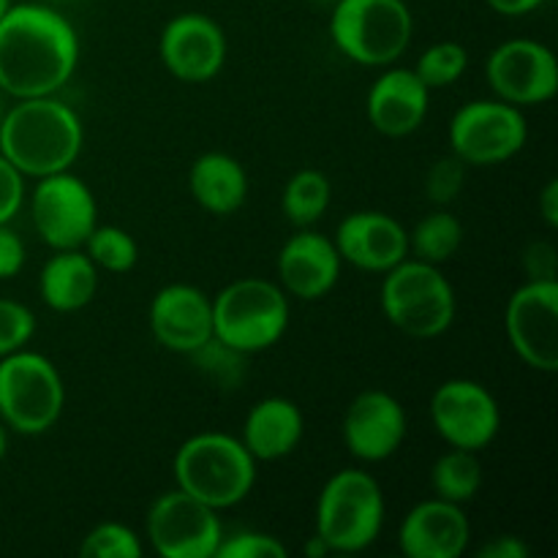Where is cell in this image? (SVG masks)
I'll use <instances>...</instances> for the list:
<instances>
[{
  "label": "cell",
  "mask_w": 558,
  "mask_h": 558,
  "mask_svg": "<svg viewBox=\"0 0 558 558\" xmlns=\"http://www.w3.org/2000/svg\"><path fill=\"white\" fill-rule=\"evenodd\" d=\"M305 434V417L292 398H262L245 414L240 441L254 456L256 463H270L289 458L300 447Z\"/></svg>",
  "instance_id": "cell-22"
},
{
  "label": "cell",
  "mask_w": 558,
  "mask_h": 558,
  "mask_svg": "<svg viewBox=\"0 0 558 558\" xmlns=\"http://www.w3.org/2000/svg\"><path fill=\"white\" fill-rule=\"evenodd\" d=\"M227 33L216 20L199 11L172 16L158 38V58L163 69L189 85L216 80L227 63Z\"/></svg>",
  "instance_id": "cell-15"
},
{
  "label": "cell",
  "mask_w": 558,
  "mask_h": 558,
  "mask_svg": "<svg viewBox=\"0 0 558 558\" xmlns=\"http://www.w3.org/2000/svg\"><path fill=\"white\" fill-rule=\"evenodd\" d=\"M145 534L161 558H216L223 523L210 505L174 488L150 505Z\"/></svg>",
  "instance_id": "cell-10"
},
{
  "label": "cell",
  "mask_w": 558,
  "mask_h": 558,
  "mask_svg": "<svg viewBox=\"0 0 558 558\" xmlns=\"http://www.w3.org/2000/svg\"><path fill=\"white\" fill-rule=\"evenodd\" d=\"M341 256L332 238L311 232V227L298 229L283 243L278 254V287L303 303H314L330 294L341 278Z\"/></svg>",
  "instance_id": "cell-19"
},
{
  "label": "cell",
  "mask_w": 558,
  "mask_h": 558,
  "mask_svg": "<svg viewBox=\"0 0 558 558\" xmlns=\"http://www.w3.org/2000/svg\"><path fill=\"white\" fill-rule=\"evenodd\" d=\"M485 3L501 16H523V14H532L534 9H539L545 0H485Z\"/></svg>",
  "instance_id": "cell-40"
},
{
  "label": "cell",
  "mask_w": 558,
  "mask_h": 558,
  "mask_svg": "<svg viewBox=\"0 0 558 558\" xmlns=\"http://www.w3.org/2000/svg\"><path fill=\"white\" fill-rule=\"evenodd\" d=\"M529 545L515 534H499L477 550V558H529Z\"/></svg>",
  "instance_id": "cell-38"
},
{
  "label": "cell",
  "mask_w": 558,
  "mask_h": 558,
  "mask_svg": "<svg viewBox=\"0 0 558 558\" xmlns=\"http://www.w3.org/2000/svg\"><path fill=\"white\" fill-rule=\"evenodd\" d=\"M82 558H140L142 539L131 526L107 521L93 526L80 543Z\"/></svg>",
  "instance_id": "cell-30"
},
{
  "label": "cell",
  "mask_w": 558,
  "mask_h": 558,
  "mask_svg": "<svg viewBox=\"0 0 558 558\" xmlns=\"http://www.w3.org/2000/svg\"><path fill=\"white\" fill-rule=\"evenodd\" d=\"M150 332L174 354H194L213 338V298L194 283H167L153 294Z\"/></svg>",
  "instance_id": "cell-17"
},
{
  "label": "cell",
  "mask_w": 558,
  "mask_h": 558,
  "mask_svg": "<svg viewBox=\"0 0 558 558\" xmlns=\"http://www.w3.org/2000/svg\"><path fill=\"white\" fill-rule=\"evenodd\" d=\"M82 251L90 256L98 270L114 272V276L134 270L136 262H140L136 240L123 227H114V223H96V229L87 234Z\"/></svg>",
  "instance_id": "cell-28"
},
{
  "label": "cell",
  "mask_w": 558,
  "mask_h": 558,
  "mask_svg": "<svg viewBox=\"0 0 558 558\" xmlns=\"http://www.w3.org/2000/svg\"><path fill=\"white\" fill-rule=\"evenodd\" d=\"M428 412L436 434L458 450H485L501 430V407L483 381H441L430 396Z\"/></svg>",
  "instance_id": "cell-12"
},
{
  "label": "cell",
  "mask_w": 558,
  "mask_h": 558,
  "mask_svg": "<svg viewBox=\"0 0 558 558\" xmlns=\"http://www.w3.org/2000/svg\"><path fill=\"white\" fill-rule=\"evenodd\" d=\"M305 556H308V558H322V556H330V550H327V545L322 543V539L314 534V537L308 539V545H305Z\"/></svg>",
  "instance_id": "cell-41"
},
{
  "label": "cell",
  "mask_w": 558,
  "mask_h": 558,
  "mask_svg": "<svg viewBox=\"0 0 558 558\" xmlns=\"http://www.w3.org/2000/svg\"><path fill=\"white\" fill-rule=\"evenodd\" d=\"M430 488H434V496L461 507L477 499L483 488V466H480L477 452L450 447L445 456L436 458L430 469Z\"/></svg>",
  "instance_id": "cell-25"
},
{
  "label": "cell",
  "mask_w": 558,
  "mask_h": 558,
  "mask_svg": "<svg viewBox=\"0 0 558 558\" xmlns=\"http://www.w3.org/2000/svg\"><path fill=\"white\" fill-rule=\"evenodd\" d=\"M9 5H11V0H0V16H3L5 11H9Z\"/></svg>",
  "instance_id": "cell-43"
},
{
  "label": "cell",
  "mask_w": 558,
  "mask_h": 558,
  "mask_svg": "<svg viewBox=\"0 0 558 558\" xmlns=\"http://www.w3.org/2000/svg\"><path fill=\"white\" fill-rule=\"evenodd\" d=\"M31 221L52 251L82 248L98 223L96 194L71 169L38 178L31 194Z\"/></svg>",
  "instance_id": "cell-11"
},
{
  "label": "cell",
  "mask_w": 558,
  "mask_h": 558,
  "mask_svg": "<svg viewBox=\"0 0 558 558\" xmlns=\"http://www.w3.org/2000/svg\"><path fill=\"white\" fill-rule=\"evenodd\" d=\"M9 434H11V430L5 428L3 423H0V461H3L5 452H9Z\"/></svg>",
  "instance_id": "cell-42"
},
{
  "label": "cell",
  "mask_w": 558,
  "mask_h": 558,
  "mask_svg": "<svg viewBox=\"0 0 558 558\" xmlns=\"http://www.w3.org/2000/svg\"><path fill=\"white\" fill-rule=\"evenodd\" d=\"M98 267L82 248L54 251L38 272V294L44 305L58 314L87 308L98 294Z\"/></svg>",
  "instance_id": "cell-23"
},
{
  "label": "cell",
  "mask_w": 558,
  "mask_h": 558,
  "mask_svg": "<svg viewBox=\"0 0 558 558\" xmlns=\"http://www.w3.org/2000/svg\"><path fill=\"white\" fill-rule=\"evenodd\" d=\"M189 191L210 216H232L248 199V172L229 153H202L189 169Z\"/></svg>",
  "instance_id": "cell-24"
},
{
  "label": "cell",
  "mask_w": 558,
  "mask_h": 558,
  "mask_svg": "<svg viewBox=\"0 0 558 558\" xmlns=\"http://www.w3.org/2000/svg\"><path fill=\"white\" fill-rule=\"evenodd\" d=\"M80 65V36L58 9L11 3L0 16V93L58 96Z\"/></svg>",
  "instance_id": "cell-1"
},
{
  "label": "cell",
  "mask_w": 558,
  "mask_h": 558,
  "mask_svg": "<svg viewBox=\"0 0 558 558\" xmlns=\"http://www.w3.org/2000/svg\"><path fill=\"white\" fill-rule=\"evenodd\" d=\"M430 109V90L412 69L387 65L371 85L365 112L381 136L401 140L425 123Z\"/></svg>",
  "instance_id": "cell-21"
},
{
  "label": "cell",
  "mask_w": 558,
  "mask_h": 558,
  "mask_svg": "<svg viewBox=\"0 0 558 558\" xmlns=\"http://www.w3.org/2000/svg\"><path fill=\"white\" fill-rule=\"evenodd\" d=\"M485 80L512 107H539L558 93V60L534 38H510L485 60Z\"/></svg>",
  "instance_id": "cell-14"
},
{
  "label": "cell",
  "mask_w": 558,
  "mask_h": 558,
  "mask_svg": "<svg viewBox=\"0 0 558 558\" xmlns=\"http://www.w3.org/2000/svg\"><path fill=\"white\" fill-rule=\"evenodd\" d=\"M332 199V185L325 172L319 169H298L292 178L283 185L281 207L287 221L294 229L314 227L322 216L327 213Z\"/></svg>",
  "instance_id": "cell-26"
},
{
  "label": "cell",
  "mask_w": 558,
  "mask_h": 558,
  "mask_svg": "<svg viewBox=\"0 0 558 558\" xmlns=\"http://www.w3.org/2000/svg\"><path fill=\"white\" fill-rule=\"evenodd\" d=\"M174 483L213 510H229L248 499L256 485V461L243 441L223 430L189 436L174 452Z\"/></svg>",
  "instance_id": "cell-3"
},
{
  "label": "cell",
  "mask_w": 558,
  "mask_h": 558,
  "mask_svg": "<svg viewBox=\"0 0 558 558\" xmlns=\"http://www.w3.org/2000/svg\"><path fill=\"white\" fill-rule=\"evenodd\" d=\"M289 548L267 532L223 534L216 558H287Z\"/></svg>",
  "instance_id": "cell-34"
},
{
  "label": "cell",
  "mask_w": 558,
  "mask_h": 558,
  "mask_svg": "<svg viewBox=\"0 0 558 558\" xmlns=\"http://www.w3.org/2000/svg\"><path fill=\"white\" fill-rule=\"evenodd\" d=\"M385 490L363 469L332 474L316 499V537L330 554H363L385 529Z\"/></svg>",
  "instance_id": "cell-4"
},
{
  "label": "cell",
  "mask_w": 558,
  "mask_h": 558,
  "mask_svg": "<svg viewBox=\"0 0 558 558\" xmlns=\"http://www.w3.org/2000/svg\"><path fill=\"white\" fill-rule=\"evenodd\" d=\"M0 114H3V93H0Z\"/></svg>",
  "instance_id": "cell-44"
},
{
  "label": "cell",
  "mask_w": 558,
  "mask_h": 558,
  "mask_svg": "<svg viewBox=\"0 0 558 558\" xmlns=\"http://www.w3.org/2000/svg\"><path fill=\"white\" fill-rule=\"evenodd\" d=\"M289 294L267 278H238L213 298V336L243 354L276 347L289 327Z\"/></svg>",
  "instance_id": "cell-7"
},
{
  "label": "cell",
  "mask_w": 558,
  "mask_h": 558,
  "mask_svg": "<svg viewBox=\"0 0 558 558\" xmlns=\"http://www.w3.org/2000/svg\"><path fill=\"white\" fill-rule=\"evenodd\" d=\"M63 407L65 385L52 360L27 347L0 357V423L5 428L41 436L58 425Z\"/></svg>",
  "instance_id": "cell-8"
},
{
  "label": "cell",
  "mask_w": 558,
  "mask_h": 558,
  "mask_svg": "<svg viewBox=\"0 0 558 558\" xmlns=\"http://www.w3.org/2000/svg\"><path fill=\"white\" fill-rule=\"evenodd\" d=\"M332 243L341 262H349L365 272H381V276L409 256L407 227L381 210L349 213L338 223Z\"/></svg>",
  "instance_id": "cell-18"
},
{
  "label": "cell",
  "mask_w": 558,
  "mask_h": 558,
  "mask_svg": "<svg viewBox=\"0 0 558 558\" xmlns=\"http://www.w3.org/2000/svg\"><path fill=\"white\" fill-rule=\"evenodd\" d=\"M194 365L207 376V379L218 381V385H229V387H238L240 379H243V371H245V354L238 352V349L227 347L223 341H218L216 336L210 338L207 343H202L194 354Z\"/></svg>",
  "instance_id": "cell-31"
},
{
  "label": "cell",
  "mask_w": 558,
  "mask_h": 558,
  "mask_svg": "<svg viewBox=\"0 0 558 558\" xmlns=\"http://www.w3.org/2000/svg\"><path fill=\"white\" fill-rule=\"evenodd\" d=\"M466 163L461 161L458 156H441L436 158L434 163L425 172V183L423 191L428 196L430 205L436 207H447L461 196L463 185H466Z\"/></svg>",
  "instance_id": "cell-32"
},
{
  "label": "cell",
  "mask_w": 558,
  "mask_h": 558,
  "mask_svg": "<svg viewBox=\"0 0 558 558\" xmlns=\"http://www.w3.org/2000/svg\"><path fill=\"white\" fill-rule=\"evenodd\" d=\"M36 336V316L20 300L0 298V357L25 349Z\"/></svg>",
  "instance_id": "cell-33"
},
{
  "label": "cell",
  "mask_w": 558,
  "mask_h": 558,
  "mask_svg": "<svg viewBox=\"0 0 558 558\" xmlns=\"http://www.w3.org/2000/svg\"><path fill=\"white\" fill-rule=\"evenodd\" d=\"M407 409L385 390H363L343 412V445L363 463H381L396 456L407 441Z\"/></svg>",
  "instance_id": "cell-16"
},
{
  "label": "cell",
  "mask_w": 558,
  "mask_h": 558,
  "mask_svg": "<svg viewBox=\"0 0 558 558\" xmlns=\"http://www.w3.org/2000/svg\"><path fill=\"white\" fill-rule=\"evenodd\" d=\"M537 207L545 227L556 229L558 227V180L556 178H550L548 183L543 185V191H539L537 196Z\"/></svg>",
  "instance_id": "cell-39"
},
{
  "label": "cell",
  "mask_w": 558,
  "mask_h": 558,
  "mask_svg": "<svg viewBox=\"0 0 558 558\" xmlns=\"http://www.w3.org/2000/svg\"><path fill=\"white\" fill-rule=\"evenodd\" d=\"M414 36L407 0H336L330 38L338 52L357 65L387 69L403 58Z\"/></svg>",
  "instance_id": "cell-6"
},
{
  "label": "cell",
  "mask_w": 558,
  "mask_h": 558,
  "mask_svg": "<svg viewBox=\"0 0 558 558\" xmlns=\"http://www.w3.org/2000/svg\"><path fill=\"white\" fill-rule=\"evenodd\" d=\"M85 129L74 109L58 96L16 98L0 114V153L25 178L65 172L80 158Z\"/></svg>",
  "instance_id": "cell-2"
},
{
  "label": "cell",
  "mask_w": 558,
  "mask_h": 558,
  "mask_svg": "<svg viewBox=\"0 0 558 558\" xmlns=\"http://www.w3.org/2000/svg\"><path fill=\"white\" fill-rule=\"evenodd\" d=\"M379 303L385 319L417 341H430L450 330L458 311L450 278L439 270V265H428L414 256H407L385 272Z\"/></svg>",
  "instance_id": "cell-5"
},
{
  "label": "cell",
  "mask_w": 558,
  "mask_h": 558,
  "mask_svg": "<svg viewBox=\"0 0 558 558\" xmlns=\"http://www.w3.org/2000/svg\"><path fill=\"white\" fill-rule=\"evenodd\" d=\"M472 543V523L461 505L425 499L398 526V548L409 558H461Z\"/></svg>",
  "instance_id": "cell-20"
},
{
  "label": "cell",
  "mask_w": 558,
  "mask_h": 558,
  "mask_svg": "<svg viewBox=\"0 0 558 558\" xmlns=\"http://www.w3.org/2000/svg\"><path fill=\"white\" fill-rule=\"evenodd\" d=\"M469 69V52L463 44L458 41H436L420 54L414 74L420 76L428 90H439V87H450L466 74Z\"/></svg>",
  "instance_id": "cell-29"
},
{
  "label": "cell",
  "mask_w": 558,
  "mask_h": 558,
  "mask_svg": "<svg viewBox=\"0 0 558 558\" xmlns=\"http://www.w3.org/2000/svg\"><path fill=\"white\" fill-rule=\"evenodd\" d=\"M319 3H336V0H319Z\"/></svg>",
  "instance_id": "cell-45"
},
{
  "label": "cell",
  "mask_w": 558,
  "mask_h": 558,
  "mask_svg": "<svg viewBox=\"0 0 558 558\" xmlns=\"http://www.w3.org/2000/svg\"><path fill=\"white\" fill-rule=\"evenodd\" d=\"M505 332L512 352L539 374L558 371V281H526L510 294Z\"/></svg>",
  "instance_id": "cell-13"
},
{
  "label": "cell",
  "mask_w": 558,
  "mask_h": 558,
  "mask_svg": "<svg viewBox=\"0 0 558 558\" xmlns=\"http://www.w3.org/2000/svg\"><path fill=\"white\" fill-rule=\"evenodd\" d=\"M25 259L27 251L20 234L9 223H0V281H9V278L20 276L22 267H25Z\"/></svg>",
  "instance_id": "cell-37"
},
{
  "label": "cell",
  "mask_w": 558,
  "mask_h": 558,
  "mask_svg": "<svg viewBox=\"0 0 558 558\" xmlns=\"http://www.w3.org/2000/svg\"><path fill=\"white\" fill-rule=\"evenodd\" d=\"M25 205V174L0 153V223H11Z\"/></svg>",
  "instance_id": "cell-35"
},
{
  "label": "cell",
  "mask_w": 558,
  "mask_h": 558,
  "mask_svg": "<svg viewBox=\"0 0 558 558\" xmlns=\"http://www.w3.org/2000/svg\"><path fill=\"white\" fill-rule=\"evenodd\" d=\"M447 136L450 153L466 167H496L526 147L529 125L521 107L501 98H477L452 114Z\"/></svg>",
  "instance_id": "cell-9"
},
{
  "label": "cell",
  "mask_w": 558,
  "mask_h": 558,
  "mask_svg": "<svg viewBox=\"0 0 558 558\" xmlns=\"http://www.w3.org/2000/svg\"><path fill=\"white\" fill-rule=\"evenodd\" d=\"M463 243V223L456 213L434 210L417 221L409 232V256L428 265H445L458 254Z\"/></svg>",
  "instance_id": "cell-27"
},
{
  "label": "cell",
  "mask_w": 558,
  "mask_h": 558,
  "mask_svg": "<svg viewBox=\"0 0 558 558\" xmlns=\"http://www.w3.org/2000/svg\"><path fill=\"white\" fill-rule=\"evenodd\" d=\"M523 270H526L529 281H556L558 254L554 245L548 240H534L523 251Z\"/></svg>",
  "instance_id": "cell-36"
}]
</instances>
